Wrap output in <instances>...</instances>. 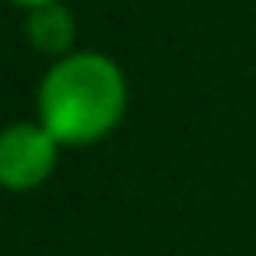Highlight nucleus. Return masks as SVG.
<instances>
[{
    "mask_svg": "<svg viewBox=\"0 0 256 256\" xmlns=\"http://www.w3.org/2000/svg\"><path fill=\"white\" fill-rule=\"evenodd\" d=\"M126 109V84L120 67L98 53H74L60 60L39 88L42 126L70 148L106 137Z\"/></svg>",
    "mask_w": 256,
    "mask_h": 256,
    "instance_id": "obj_1",
    "label": "nucleus"
},
{
    "mask_svg": "<svg viewBox=\"0 0 256 256\" xmlns=\"http://www.w3.org/2000/svg\"><path fill=\"white\" fill-rule=\"evenodd\" d=\"M56 137L46 126L14 123L0 134V186L32 190L50 179L56 165Z\"/></svg>",
    "mask_w": 256,
    "mask_h": 256,
    "instance_id": "obj_2",
    "label": "nucleus"
},
{
    "mask_svg": "<svg viewBox=\"0 0 256 256\" xmlns=\"http://www.w3.org/2000/svg\"><path fill=\"white\" fill-rule=\"evenodd\" d=\"M25 32H28V39H32V46L39 53L60 56L74 42V18H70L67 8H60L56 0H53V4H39V8L28 11Z\"/></svg>",
    "mask_w": 256,
    "mask_h": 256,
    "instance_id": "obj_3",
    "label": "nucleus"
},
{
    "mask_svg": "<svg viewBox=\"0 0 256 256\" xmlns=\"http://www.w3.org/2000/svg\"><path fill=\"white\" fill-rule=\"evenodd\" d=\"M11 4H25V8H39V4H53V0H11Z\"/></svg>",
    "mask_w": 256,
    "mask_h": 256,
    "instance_id": "obj_4",
    "label": "nucleus"
}]
</instances>
